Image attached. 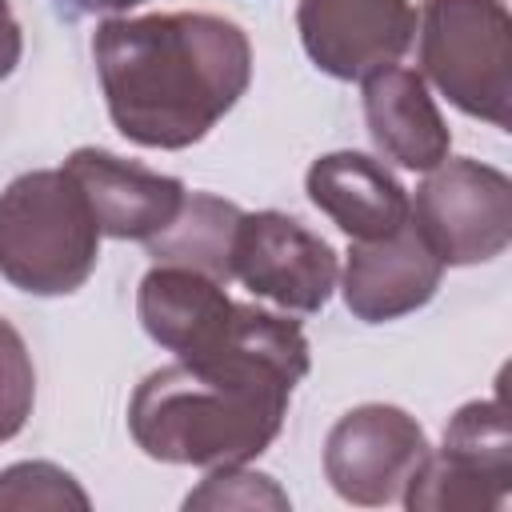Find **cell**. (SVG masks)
<instances>
[{
    "label": "cell",
    "mask_w": 512,
    "mask_h": 512,
    "mask_svg": "<svg viewBox=\"0 0 512 512\" xmlns=\"http://www.w3.org/2000/svg\"><path fill=\"white\" fill-rule=\"evenodd\" d=\"M512 20L504 0H424L420 72L464 116L512 120Z\"/></svg>",
    "instance_id": "4"
},
{
    "label": "cell",
    "mask_w": 512,
    "mask_h": 512,
    "mask_svg": "<svg viewBox=\"0 0 512 512\" xmlns=\"http://www.w3.org/2000/svg\"><path fill=\"white\" fill-rule=\"evenodd\" d=\"M20 52H24V40H20V24L8 8V0H0V80L12 76V68L20 64Z\"/></svg>",
    "instance_id": "19"
},
{
    "label": "cell",
    "mask_w": 512,
    "mask_h": 512,
    "mask_svg": "<svg viewBox=\"0 0 512 512\" xmlns=\"http://www.w3.org/2000/svg\"><path fill=\"white\" fill-rule=\"evenodd\" d=\"M364 120L380 156L400 168L432 172L440 160H448L452 132L428 96L424 76L412 68L388 64L364 76Z\"/></svg>",
    "instance_id": "12"
},
{
    "label": "cell",
    "mask_w": 512,
    "mask_h": 512,
    "mask_svg": "<svg viewBox=\"0 0 512 512\" xmlns=\"http://www.w3.org/2000/svg\"><path fill=\"white\" fill-rule=\"evenodd\" d=\"M88 492L48 460H20L0 472V512L28 508H88Z\"/></svg>",
    "instance_id": "16"
},
{
    "label": "cell",
    "mask_w": 512,
    "mask_h": 512,
    "mask_svg": "<svg viewBox=\"0 0 512 512\" xmlns=\"http://www.w3.org/2000/svg\"><path fill=\"white\" fill-rule=\"evenodd\" d=\"M444 264L412 220L380 240H352L344 260V304L364 324H384L424 308L440 288Z\"/></svg>",
    "instance_id": "9"
},
{
    "label": "cell",
    "mask_w": 512,
    "mask_h": 512,
    "mask_svg": "<svg viewBox=\"0 0 512 512\" xmlns=\"http://www.w3.org/2000/svg\"><path fill=\"white\" fill-rule=\"evenodd\" d=\"M36 404V368L24 336L0 316V444L12 440Z\"/></svg>",
    "instance_id": "17"
},
{
    "label": "cell",
    "mask_w": 512,
    "mask_h": 512,
    "mask_svg": "<svg viewBox=\"0 0 512 512\" xmlns=\"http://www.w3.org/2000/svg\"><path fill=\"white\" fill-rule=\"evenodd\" d=\"M100 260L96 216L64 168H36L0 192V276L32 296L76 292Z\"/></svg>",
    "instance_id": "3"
},
{
    "label": "cell",
    "mask_w": 512,
    "mask_h": 512,
    "mask_svg": "<svg viewBox=\"0 0 512 512\" xmlns=\"http://www.w3.org/2000/svg\"><path fill=\"white\" fill-rule=\"evenodd\" d=\"M308 364V340L296 320L236 304L212 352L156 368L136 384L128 432L160 464H248L280 436Z\"/></svg>",
    "instance_id": "1"
},
{
    "label": "cell",
    "mask_w": 512,
    "mask_h": 512,
    "mask_svg": "<svg viewBox=\"0 0 512 512\" xmlns=\"http://www.w3.org/2000/svg\"><path fill=\"white\" fill-rule=\"evenodd\" d=\"M240 208L232 200H220L212 192H184L176 216L152 236L148 256L156 264H180L196 268L220 284L232 280V244L240 228Z\"/></svg>",
    "instance_id": "14"
},
{
    "label": "cell",
    "mask_w": 512,
    "mask_h": 512,
    "mask_svg": "<svg viewBox=\"0 0 512 512\" xmlns=\"http://www.w3.org/2000/svg\"><path fill=\"white\" fill-rule=\"evenodd\" d=\"M304 192L352 240H380L408 220L404 184L364 152H328L312 160Z\"/></svg>",
    "instance_id": "13"
},
{
    "label": "cell",
    "mask_w": 512,
    "mask_h": 512,
    "mask_svg": "<svg viewBox=\"0 0 512 512\" xmlns=\"http://www.w3.org/2000/svg\"><path fill=\"white\" fill-rule=\"evenodd\" d=\"M428 452L416 416L396 404H360L332 424L324 440V476L340 500L380 508L400 500Z\"/></svg>",
    "instance_id": "6"
},
{
    "label": "cell",
    "mask_w": 512,
    "mask_h": 512,
    "mask_svg": "<svg viewBox=\"0 0 512 512\" xmlns=\"http://www.w3.org/2000/svg\"><path fill=\"white\" fill-rule=\"evenodd\" d=\"M184 508H288V496L276 488L272 476L248 472L244 464H224L204 476L196 492L184 496Z\"/></svg>",
    "instance_id": "18"
},
{
    "label": "cell",
    "mask_w": 512,
    "mask_h": 512,
    "mask_svg": "<svg viewBox=\"0 0 512 512\" xmlns=\"http://www.w3.org/2000/svg\"><path fill=\"white\" fill-rule=\"evenodd\" d=\"M408 220L448 268L496 260L512 240V180L480 160H440L408 200Z\"/></svg>",
    "instance_id": "5"
},
{
    "label": "cell",
    "mask_w": 512,
    "mask_h": 512,
    "mask_svg": "<svg viewBox=\"0 0 512 512\" xmlns=\"http://www.w3.org/2000/svg\"><path fill=\"white\" fill-rule=\"evenodd\" d=\"M112 124L140 148L204 140L248 92L252 44L212 12L112 16L92 36Z\"/></svg>",
    "instance_id": "2"
},
{
    "label": "cell",
    "mask_w": 512,
    "mask_h": 512,
    "mask_svg": "<svg viewBox=\"0 0 512 512\" xmlns=\"http://www.w3.org/2000/svg\"><path fill=\"white\" fill-rule=\"evenodd\" d=\"M308 60L336 80H364L396 64L416 36L412 0H296Z\"/></svg>",
    "instance_id": "8"
},
{
    "label": "cell",
    "mask_w": 512,
    "mask_h": 512,
    "mask_svg": "<svg viewBox=\"0 0 512 512\" xmlns=\"http://www.w3.org/2000/svg\"><path fill=\"white\" fill-rule=\"evenodd\" d=\"M236 300H228L224 284L180 264H152L136 288V312L144 332L176 352V360L204 356L220 344Z\"/></svg>",
    "instance_id": "11"
},
{
    "label": "cell",
    "mask_w": 512,
    "mask_h": 512,
    "mask_svg": "<svg viewBox=\"0 0 512 512\" xmlns=\"http://www.w3.org/2000/svg\"><path fill=\"white\" fill-rule=\"evenodd\" d=\"M440 456L456 468L480 476L484 484L508 492L512 488V432H508V408L504 396L472 400L456 408V416L444 428Z\"/></svg>",
    "instance_id": "15"
},
{
    "label": "cell",
    "mask_w": 512,
    "mask_h": 512,
    "mask_svg": "<svg viewBox=\"0 0 512 512\" xmlns=\"http://www.w3.org/2000/svg\"><path fill=\"white\" fill-rule=\"evenodd\" d=\"M60 4H68L72 12H108V16H116V12H128L144 0H60Z\"/></svg>",
    "instance_id": "20"
},
{
    "label": "cell",
    "mask_w": 512,
    "mask_h": 512,
    "mask_svg": "<svg viewBox=\"0 0 512 512\" xmlns=\"http://www.w3.org/2000/svg\"><path fill=\"white\" fill-rule=\"evenodd\" d=\"M64 172L84 192L100 236L112 240H152L180 208L184 184L176 176L152 172L104 148H76Z\"/></svg>",
    "instance_id": "10"
},
{
    "label": "cell",
    "mask_w": 512,
    "mask_h": 512,
    "mask_svg": "<svg viewBox=\"0 0 512 512\" xmlns=\"http://www.w3.org/2000/svg\"><path fill=\"white\" fill-rule=\"evenodd\" d=\"M232 280L284 312H320L340 280L328 240L284 212H244L232 244Z\"/></svg>",
    "instance_id": "7"
}]
</instances>
